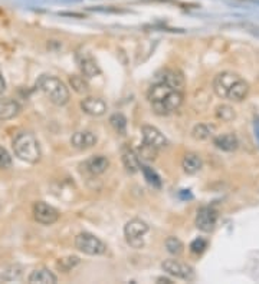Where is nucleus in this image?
I'll list each match as a JSON object with an SVG mask.
<instances>
[{
	"label": "nucleus",
	"instance_id": "nucleus-13",
	"mask_svg": "<svg viewBox=\"0 0 259 284\" xmlns=\"http://www.w3.org/2000/svg\"><path fill=\"white\" fill-rule=\"evenodd\" d=\"M121 161H122V165L124 168L130 172V174H134L140 171L141 168V161L138 158L137 152L134 150H131L130 147H122L121 150Z\"/></svg>",
	"mask_w": 259,
	"mask_h": 284
},
{
	"label": "nucleus",
	"instance_id": "nucleus-30",
	"mask_svg": "<svg viewBox=\"0 0 259 284\" xmlns=\"http://www.w3.org/2000/svg\"><path fill=\"white\" fill-rule=\"evenodd\" d=\"M79 258L76 257V255H69V257H65V258H61L59 261H58V267L61 268L62 271H65V273H68L71 271L72 268H75L78 264H79Z\"/></svg>",
	"mask_w": 259,
	"mask_h": 284
},
{
	"label": "nucleus",
	"instance_id": "nucleus-6",
	"mask_svg": "<svg viewBox=\"0 0 259 284\" xmlns=\"http://www.w3.org/2000/svg\"><path fill=\"white\" fill-rule=\"evenodd\" d=\"M218 211L213 207H202L196 216V227L202 233H212L218 224Z\"/></svg>",
	"mask_w": 259,
	"mask_h": 284
},
{
	"label": "nucleus",
	"instance_id": "nucleus-31",
	"mask_svg": "<svg viewBox=\"0 0 259 284\" xmlns=\"http://www.w3.org/2000/svg\"><path fill=\"white\" fill-rule=\"evenodd\" d=\"M12 167V157L6 148L0 147V169H9Z\"/></svg>",
	"mask_w": 259,
	"mask_h": 284
},
{
	"label": "nucleus",
	"instance_id": "nucleus-26",
	"mask_svg": "<svg viewBox=\"0 0 259 284\" xmlns=\"http://www.w3.org/2000/svg\"><path fill=\"white\" fill-rule=\"evenodd\" d=\"M22 276H23V267L19 264H13L3 271L1 280L3 282H19L22 279Z\"/></svg>",
	"mask_w": 259,
	"mask_h": 284
},
{
	"label": "nucleus",
	"instance_id": "nucleus-2",
	"mask_svg": "<svg viewBox=\"0 0 259 284\" xmlns=\"http://www.w3.org/2000/svg\"><path fill=\"white\" fill-rule=\"evenodd\" d=\"M36 86L39 91L56 106H64L69 102V89L59 78L52 75H42Z\"/></svg>",
	"mask_w": 259,
	"mask_h": 284
},
{
	"label": "nucleus",
	"instance_id": "nucleus-22",
	"mask_svg": "<svg viewBox=\"0 0 259 284\" xmlns=\"http://www.w3.org/2000/svg\"><path fill=\"white\" fill-rule=\"evenodd\" d=\"M215 125H209V124H197L194 125V128L191 129V136L196 141H206L209 138H212L215 135Z\"/></svg>",
	"mask_w": 259,
	"mask_h": 284
},
{
	"label": "nucleus",
	"instance_id": "nucleus-15",
	"mask_svg": "<svg viewBox=\"0 0 259 284\" xmlns=\"http://www.w3.org/2000/svg\"><path fill=\"white\" fill-rule=\"evenodd\" d=\"M148 231V225L147 222H144L143 220H130L125 225H124V235L125 238H143V235Z\"/></svg>",
	"mask_w": 259,
	"mask_h": 284
},
{
	"label": "nucleus",
	"instance_id": "nucleus-25",
	"mask_svg": "<svg viewBox=\"0 0 259 284\" xmlns=\"http://www.w3.org/2000/svg\"><path fill=\"white\" fill-rule=\"evenodd\" d=\"M215 115H216V118H218L219 121H222V122H230V121H233V119L236 118V112H235V109H233L230 105L222 103V105L216 106Z\"/></svg>",
	"mask_w": 259,
	"mask_h": 284
},
{
	"label": "nucleus",
	"instance_id": "nucleus-33",
	"mask_svg": "<svg viewBox=\"0 0 259 284\" xmlns=\"http://www.w3.org/2000/svg\"><path fill=\"white\" fill-rule=\"evenodd\" d=\"M4 89H6V82H4L3 75H1V72H0V95L4 92Z\"/></svg>",
	"mask_w": 259,
	"mask_h": 284
},
{
	"label": "nucleus",
	"instance_id": "nucleus-24",
	"mask_svg": "<svg viewBox=\"0 0 259 284\" xmlns=\"http://www.w3.org/2000/svg\"><path fill=\"white\" fill-rule=\"evenodd\" d=\"M157 154L158 150L154 148L153 145H148L146 142H143V145L137 150V155L140 158V161H144V162H151L157 158Z\"/></svg>",
	"mask_w": 259,
	"mask_h": 284
},
{
	"label": "nucleus",
	"instance_id": "nucleus-32",
	"mask_svg": "<svg viewBox=\"0 0 259 284\" xmlns=\"http://www.w3.org/2000/svg\"><path fill=\"white\" fill-rule=\"evenodd\" d=\"M207 249V241L205 238H196L194 241H191L190 244V250L194 254H200Z\"/></svg>",
	"mask_w": 259,
	"mask_h": 284
},
{
	"label": "nucleus",
	"instance_id": "nucleus-18",
	"mask_svg": "<svg viewBox=\"0 0 259 284\" xmlns=\"http://www.w3.org/2000/svg\"><path fill=\"white\" fill-rule=\"evenodd\" d=\"M20 112V105L12 98H0V121L16 118Z\"/></svg>",
	"mask_w": 259,
	"mask_h": 284
},
{
	"label": "nucleus",
	"instance_id": "nucleus-1",
	"mask_svg": "<svg viewBox=\"0 0 259 284\" xmlns=\"http://www.w3.org/2000/svg\"><path fill=\"white\" fill-rule=\"evenodd\" d=\"M249 91V84L238 73L229 70L218 73L213 79V92L222 99L242 102L248 98Z\"/></svg>",
	"mask_w": 259,
	"mask_h": 284
},
{
	"label": "nucleus",
	"instance_id": "nucleus-3",
	"mask_svg": "<svg viewBox=\"0 0 259 284\" xmlns=\"http://www.w3.org/2000/svg\"><path fill=\"white\" fill-rule=\"evenodd\" d=\"M13 152L20 161H25L28 164H36L40 159V147L32 132L23 131L16 135L13 139Z\"/></svg>",
	"mask_w": 259,
	"mask_h": 284
},
{
	"label": "nucleus",
	"instance_id": "nucleus-28",
	"mask_svg": "<svg viewBox=\"0 0 259 284\" xmlns=\"http://www.w3.org/2000/svg\"><path fill=\"white\" fill-rule=\"evenodd\" d=\"M110 124L114 128L115 132H118L120 135L125 134L127 131V118L124 117L122 114H114L110 118Z\"/></svg>",
	"mask_w": 259,
	"mask_h": 284
},
{
	"label": "nucleus",
	"instance_id": "nucleus-29",
	"mask_svg": "<svg viewBox=\"0 0 259 284\" xmlns=\"http://www.w3.org/2000/svg\"><path fill=\"white\" fill-rule=\"evenodd\" d=\"M164 244H166L167 251H169L172 255H180V254L183 252V250H185L183 243H182L177 237H169Z\"/></svg>",
	"mask_w": 259,
	"mask_h": 284
},
{
	"label": "nucleus",
	"instance_id": "nucleus-16",
	"mask_svg": "<svg viewBox=\"0 0 259 284\" xmlns=\"http://www.w3.org/2000/svg\"><path fill=\"white\" fill-rule=\"evenodd\" d=\"M174 89H172L170 86L164 84V82H157V84L151 85L148 92H147V98L150 100V103H158V102H163L166 99L170 94H172Z\"/></svg>",
	"mask_w": 259,
	"mask_h": 284
},
{
	"label": "nucleus",
	"instance_id": "nucleus-8",
	"mask_svg": "<svg viewBox=\"0 0 259 284\" xmlns=\"http://www.w3.org/2000/svg\"><path fill=\"white\" fill-rule=\"evenodd\" d=\"M34 217L39 224L51 225V224L58 221L59 213H58L56 208H53L49 204H46L43 201H37L34 205Z\"/></svg>",
	"mask_w": 259,
	"mask_h": 284
},
{
	"label": "nucleus",
	"instance_id": "nucleus-7",
	"mask_svg": "<svg viewBox=\"0 0 259 284\" xmlns=\"http://www.w3.org/2000/svg\"><path fill=\"white\" fill-rule=\"evenodd\" d=\"M183 103V94L180 91H173L172 94L158 103H153L151 108L157 115H169L174 111H177Z\"/></svg>",
	"mask_w": 259,
	"mask_h": 284
},
{
	"label": "nucleus",
	"instance_id": "nucleus-4",
	"mask_svg": "<svg viewBox=\"0 0 259 284\" xmlns=\"http://www.w3.org/2000/svg\"><path fill=\"white\" fill-rule=\"evenodd\" d=\"M75 247L86 255H101L107 251L103 241L89 233H81L75 237Z\"/></svg>",
	"mask_w": 259,
	"mask_h": 284
},
{
	"label": "nucleus",
	"instance_id": "nucleus-27",
	"mask_svg": "<svg viewBox=\"0 0 259 284\" xmlns=\"http://www.w3.org/2000/svg\"><path fill=\"white\" fill-rule=\"evenodd\" d=\"M144 174V178L147 180V183L151 185L153 188H161V178L158 177V174L155 172L153 168H150L148 165H143L140 168Z\"/></svg>",
	"mask_w": 259,
	"mask_h": 284
},
{
	"label": "nucleus",
	"instance_id": "nucleus-19",
	"mask_svg": "<svg viewBox=\"0 0 259 284\" xmlns=\"http://www.w3.org/2000/svg\"><path fill=\"white\" fill-rule=\"evenodd\" d=\"M203 167V161L200 158L199 154L196 152H187L185 157H183V161H182V168L186 174L193 175V174H197Z\"/></svg>",
	"mask_w": 259,
	"mask_h": 284
},
{
	"label": "nucleus",
	"instance_id": "nucleus-12",
	"mask_svg": "<svg viewBox=\"0 0 259 284\" xmlns=\"http://www.w3.org/2000/svg\"><path fill=\"white\" fill-rule=\"evenodd\" d=\"M95 144H97V136L89 131H78L71 138V145L76 150H89Z\"/></svg>",
	"mask_w": 259,
	"mask_h": 284
},
{
	"label": "nucleus",
	"instance_id": "nucleus-21",
	"mask_svg": "<svg viewBox=\"0 0 259 284\" xmlns=\"http://www.w3.org/2000/svg\"><path fill=\"white\" fill-rule=\"evenodd\" d=\"M79 67H81V70H82V75H84L85 78H88V79L97 78V76L101 73V69L97 65V62H95L92 58H89V56H85V58H82V59L79 61Z\"/></svg>",
	"mask_w": 259,
	"mask_h": 284
},
{
	"label": "nucleus",
	"instance_id": "nucleus-9",
	"mask_svg": "<svg viewBox=\"0 0 259 284\" xmlns=\"http://www.w3.org/2000/svg\"><path fill=\"white\" fill-rule=\"evenodd\" d=\"M141 135H143V142L153 145L157 150H164L169 147V141L164 135L161 134L155 126L151 125H144L141 128Z\"/></svg>",
	"mask_w": 259,
	"mask_h": 284
},
{
	"label": "nucleus",
	"instance_id": "nucleus-23",
	"mask_svg": "<svg viewBox=\"0 0 259 284\" xmlns=\"http://www.w3.org/2000/svg\"><path fill=\"white\" fill-rule=\"evenodd\" d=\"M69 85L79 95H86L89 92V84H88L85 76H79V75L71 76L69 78Z\"/></svg>",
	"mask_w": 259,
	"mask_h": 284
},
{
	"label": "nucleus",
	"instance_id": "nucleus-17",
	"mask_svg": "<svg viewBox=\"0 0 259 284\" xmlns=\"http://www.w3.org/2000/svg\"><path fill=\"white\" fill-rule=\"evenodd\" d=\"M213 144L218 150L224 152H233L238 150L239 141L235 134H221L213 138Z\"/></svg>",
	"mask_w": 259,
	"mask_h": 284
},
{
	"label": "nucleus",
	"instance_id": "nucleus-20",
	"mask_svg": "<svg viewBox=\"0 0 259 284\" xmlns=\"http://www.w3.org/2000/svg\"><path fill=\"white\" fill-rule=\"evenodd\" d=\"M28 282L29 283H40V284H53L58 282L56 276L52 273L51 270L42 267L36 268L31 273V276L28 277Z\"/></svg>",
	"mask_w": 259,
	"mask_h": 284
},
{
	"label": "nucleus",
	"instance_id": "nucleus-11",
	"mask_svg": "<svg viewBox=\"0 0 259 284\" xmlns=\"http://www.w3.org/2000/svg\"><path fill=\"white\" fill-rule=\"evenodd\" d=\"M158 81L164 82L167 86H170L174 91H183L185 88V76L174 69H164L161 70V73L158 75Z\"/></svg>",
	"mask_w": 259,
	"mask_h": 284
},
{
	"label": "nucleus",
	"instance_id": "nucleus-5",
	"mask_svg": "<svg viewBox=\"0 0 259 284\" xmlns=\"http://www.w3.org/2000/svg\"><path fill=\"white\" fill-rule=\"evenodd\" d=\"M161 268L172 277L176 279H182V280H186V282H193L196 279V273H194V268L186 264V263H182L179 260H164L161 263Z\"/></svg>",
	"mask_w": 259,
	"mask_h": 284
},
{
	"label": "nucleus",
	"instance_id": "nucleus-14",
	"mask_svg": "<svg viewBox=\"0 0 259 284\" xmlns=\"http://www.w3.org/2000/svg\"><path fill=\"white\" fill-rule=\"evenodd\" d=\"M84 167L92 175H101L110 167V159L104 155H94L86 159Z\"/></svg>",
	"mask_w": 259,
	"mask_h": 284
},
{
	"label": "nucleus",
	"instance_id": "nucleus-34",
	"mask_svg": "<svg viewBox=\"0 0 259 284\" xmlns=\"http://www.w3.org/2000/svg\"><path fill=\"white\" fill-rule=\"evenodd\" d=\"M158 282H161V283H167V284L172 283V280H169V279H164V277H160V279H158Z\"/></svg>",
	"mask_w": 259,
	"mask_h": 284
},
{
	"label": "nucleus",
	"instance_id": "nucleus-10",
	"mask_svg": "<svg viewBox=\"0 0 259 284\" xmlns=\"http://www.w3.org/2000/svg\"><path fill=\"white\" fill-rule=\"evenodd\" d=\"M81 108L82 111L91 115V117H103L104 114L107 112V102L101 98L97 96H88L85 99H82L81 102Z\"/></svg>",
	"mask_w": 259,
	"mask_h": 284
}]
</instances>
